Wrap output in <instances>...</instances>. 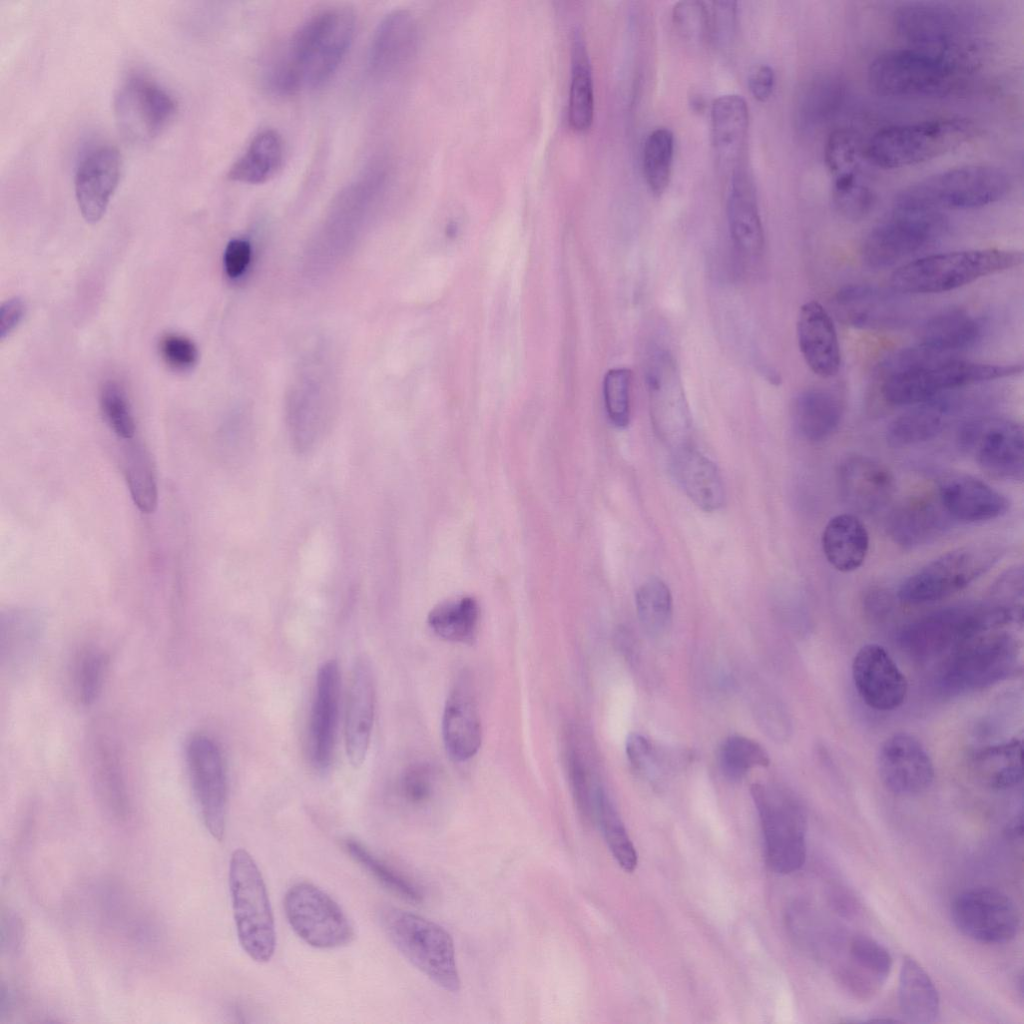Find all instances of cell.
Instances as JSON below:
<instances>
[{
  "mask_svg": "<svg viewBox=\"0 0 1024 1024\" xmlns=\"http://www.w3.org/2000/svg\"><path fill=\"white\" fill-rule=\"evenodd\" d=\"M355 20L347 8L331 7L307 19L295 31L269 72L279 94L325 84L337 71L354 36Z\"/></svg>",
  "mask_w": 1024,
  "mask_h": 1024,
  "instance_id": "obj_1",
  "label": "cell"
},
{
  "mask_svg": "<svg viewBox=\"0 0 1024 1024\" xmlns=\"http://www.w3.org/2000/svg\"><path fill=\"white\" fill-rule=\"evenodd\" d=\"M881 387L895 406L916 405L949 391L1020 374L1019 364H985L935 355L920 346L892 358Z\"/></svg>",
  "mask_w": 1024,
  "mask_h": 1024,
  "instance_id": "obj_2",
  "label": "cell"
},
{
  "mask_svg": "<svg viewBox=\"0 0 1024 1024\" xmlns=\"http://www.w3.org/2000/svg\"><path fill=\"white\" fill-rule=\"evenodd\" d=\"M1023 263L1017 250L987 248L925 256L896 269L890 278L895 291L911 294L947 292Z\"/></svg>",
  "mask_w": 1024,
  "mask_h": 1024,
  "instance_id": "obj_3",
  "label": "cell"
},
{
  "mask_svg": "<svg viewBox=\"0 0 1024 1024\" xmlns=\"http://www.w3.org/2000/svg\"><path fill=\"white\" fill-rule=\"evenodd\" d=\"M967 71L927 52L908 47L881 53L869 65L873 92L889 97H940L953 92Z\"/></svg>",
  "mask_w": 1024,
  "mask_h": 1024,
  "instance_id": "obj_4",
  "label": "cell"
},
{
  "mask_svg": "<svg viewBox=\"0 0 1024 1024\" xmlns=\"http://www.w3.org/2000/svg\"><path fill=\"white\" fill-rule=\"evenodd\" d=\"M381 923L395 948L415 968L442 989L459 991L454 942L442 926L395 907L381 911Z\"/></svg>",
  "mask_w": 1024,
  "mask_h": 1024,
  "instance_id": "obj_5",
  "label": "cell"
},
{
  "mask_svg": "<svg viewBox=\"0 0 1024 1024\" xmlns=\"http://www.w3.org/2000/svg\"><path fill=\"white\" fill-rule=\"evenodd\" d=\"M974 135L972 123L942 118L887 127L869 141L866 157L874 165L895 169L943 156Z\"/></svg>",
  "mask_w": 1024,
  "mask_h": 1024,
  "instance_id": "obj_6",
  "label": "cell"
},
{
  "mask_svg": "<svg viewBox=\"0 0 1024 1024\" xmlns=\"http://www.w3.org/2000/svg\"><path fill=\"white\" fill-rule=\"evenodd\" d=\"M229 890L242 949L254 961L268 962L276 947L273 912L261 871L245 849L238 848L231 855Z\"/></svg>",
  "mask_w": 1024,
  "mask_h": 1024,
  "instance_id": "obj_7",
  "label": "cell"
},
{
  "mask_svg": "<svg viewBox=\"0 0 1024 1024\" xmlns=\"http://www.w3.org/2000/svg\"><path fill=\"white\" fill-rule=\"evenodd\" d=\"M1008 174L994 166L969 165L919 180L900 191L897 205L938 210L972 209L1002 199L1010 190Z\"/></svg>",
  "mask_w": 1024,
  "mask_h": 1024,
  "instance_id": "obj_8",
  "label": "cell"
},
{
  "mask_svg": "<svg viewBox=\"0 0 1024 1024\" xmlns=\"http://www.w3.org/2000/svg\"><path fill=\"white\" fill-rule=\"evenodd\" d=\"M1012 619L989 603L946 608L908 624L900 633L903 650L919 661L944 658L972 637Z\"/></svg>",
  "mask_w": 1024,
  "mask_h": 1024,
  "instance_id": "obj_9",
  "label": "cell"
},
{
  "mask_svg": "<svg viewBox=\"0 0 1024 1024\" xmlns=\"http://www.w3.org/2000/svg\"><path fill=\"white\" fill-rule=\"evenodd\" d=\"M895 27L909 47L949 61L968 71L976 42L966 18L941 3H910L897 10Z\"/></svg>",
  "mask_w": 1024,
  "mask_h": 1024,
  "instance_id": "obj_10",
  "label": "cell"
},
{
  "mask_svg": "<svg viewBox=\"0 0 1024 1024\" xmlns=\"http://www.w3.org/2000/svg\"><path fill=\"white\" fill-rule=\"evenodd\" d=\"M751 795L768 865L779 874L797 871L806 858L807 818L802 805L787 791L761 783L751 786Z\"/></svg>",
  "mask_w": 1024,
  "mask_h": 1024,
  "instance_id": "obj_11",
  "label": "cell"
},
{
  "mask_svg": "<svg viewBox=\"0 0 1024 1024\" xmlns=\"http://www.w3.org/2000/svg\"><path fill=\"white\" fill-rule=\"evenodd\" d=\"M1002 550L992 543L969 544L937 557L911 574L897 596L906 604H925L954 595L985 574Z\"/></svg>",
  "mask_w": 1024,
  "mask_h": 1024,
  "instance_id": "obj_12",
  "label": "cell"
},
{
  "mask_svg": "<svg viewBox=\"0 0 1024 1024\" xmlns=\"http://www.w3.org/2000/svg\"><path fill=\"white\" fill-rule=\"evenodd\" d=\"M1019 657L1015 638L987 631L967 640L942 659L938 684L947 693L990 686L1009 676Z\"/></svg>",
  "mask_w": 1024,
  "mask_h": 1024,
  "instance_id": "obj_13",
  "label": "cell"
},
{
  "mask_svg": "<svg viewBox=\"0 0 1024 1024\" xmlns=\"http://www.w3.org/2000/svg\"><path fill=\"white\" fill-rule=\"evenodd\" d=\"M947 227L938 210L894 204L891 215L865 237L861 255L874 269L889 267L940 237Z\"/></svg>",
  "mask_w": 1024,
  "mask_h": 1024,
  "instance_id": "obj_14",
  "label": "cell"
},
{
  "mask_svg": "<svg viewBox=\"0 0 1024 1024\" xmlns=\"http://www.w3.org/2000/svg\"><path fill=\"white\" fill-rule=\"evenodd\" d=\"M957 442L990 476L1023 480L1024 435L1018 422L995 416L974 418L960 426Z\"/></svg>",
  "mask_w": 1024,
  "mask_h": 1024,
  "instance_id": "obj_15",
  "label": "cell"
},
{
  "mask_svg": "<svg viewBox=\"0 0 1024 1024\" xmlns=\"http://www.w3.org/2000/svg\"><path fill=\"white\" fill-rule=\"evenodd\" d=\"M283 908L291 929L312 947L335 949L348 945L354 938L353 925L341 906L310 882L289 887Z\"/></svg>",
  "mask_w": 1024,
  "mask_h": 1024,
  "instance_id": "obj_16",
  "label": "cell"
},
{
  "mask_svg": "<svg viewBox=\"0 0 1024 1024\" xmlns=\"http://www.w3.org/2000/svg\"><path fill=\"white\" fill-rule=\"evenodd\" d=\"M651 421L658 438L671 451L690 445L692 420L673 357L654 351L646 372Z\"/></svg>",
  "mask_w": 1024,
  "mask_h": 1024,
  "instance_id": "obj_17",
  "label": "cell"
},
{
  "mask_svg": "<svg viewBox=\"0 0 1024 1024\" xmlns=\"http://www.w3.org/2000/svg\"><path fill=\"white\" fill-rule=\"evenodd\" d=\"M175 112L173 97L143 75L128 77L115 94L114 114L118 128L132 143L153 141L166 129Z\"/></svg>",
  "mask_w": 1024,
  "mask_h": 1024,
  "instance_id": "obj_18",
  "label": "cell"
},
{
  "mask_svg": "<svg viewBox=\"0 0 1024 1024\" xmlns=\"http://www.w3.org/2000/svg\"><path fill=\"white\" fill-rule=\"evenodd\" d=\"M185 755L202 821L211 836L221 841L227 814V779L221 751L212 738L197 734L187 741Z\"/></svg>",
  "mask_w": 1024,
  "mask_h": 1024,
  "instance_id": "obj_19",
  "label": "cell"
},
{
  "mask_svg": "<svg viewBox=\"0 0 1024 1024\" xmlns=\"http://www.w3.org/2000/svg\"><path fill=\"white\" fill-rule=\"evenodd\" d=\"M951 913L956 927L981 943L1008 942L1015 937L1020 924L1015 903L992 888L964 891L954 900Z\"/></svg>",
  "mask_w": 1024,
  "mask_h": 1024,
  "instance_id": "obj_20",
  "label": "cell"
},
{
  "mask_svg": "<svg viewBox=\"0 0 1024 1024\" xmlns=\"http://www.w3.org/2000/svg\"><path fill=\"white\" fill-rule=\"evenodd\" d=\"M852 678L859 696L872 709L891 711L906 699L905 675L878 644H867L857 651L852 662Z\"/></svg>",
  "mask_w": 1024,
  "mask_h": 1024,
  "instance_id": "obj_21",
  "label": "cell"
},
{
  "mask_svg": "<svg viewBox=\"0 0 1024 1024\" xmlns=\"http://www.w3.org/2000/svg\"><path fill=\"white\" fill-rule=\"evenodd\" d=\"M877 767L884 786L898 795L921 793L934 779V766L927 750L907 733H896L883 742Z\"/></svg>",
  "mask_w": 1024,
  "mask_h": 1024,
  "instance_id": "obj_22",
  "label": "cell"
},
{
  "mask_svg": "<svg viewBox=\"0 0 1024 1024\" xmlns=\"http://www.w3.org/2000/svg\"><path fill=\"white\" fill-rule=\"evenodd\" d=\"M836 480L843 502L854 511L874 513L892 499L895 478L880 461L865 455H850L838 465Z\"/></svg>",
  "mask_w": 1024,
  "mask_h": 1024,
  "instance_id": "obj_23",
  "label": "cell"
},
{
  "mask_svg": "<svg viewBox=\"0 0 1024 1024\" xmlns=\"http://www.w3.org/2000/svg\"><path fill=\"white\" fill-rule=\"evenodd\" d=\"M121 168V155L110 145L93 147L79 160L74 178L75 196L87 222L96 223L104 215L118 186Z\"/></svg>",
  "mask_w": 1024,
  "mask_h": 1024,
  "instance_id": "obj_24",
  "label": "cell"
},
{
  "mask_svg": "<svg viewBox=\"0 0 1024 1024\" xmlns=\"http://www.w3.org/2000/svg\"><path fill=\"white\" fill-rule=\"evenodd\" d=\"M938 501L953 521L967 523L996 519L1010 506L1005 495L965 473H950L940 479Z\"/></svg>",
  "mask_w": 1024,
  "mask_h": 1024,
  "instance_id": "obj_25",
  "label": "cell"
},
{
  "mask_svg": "<svg viewBox=\"0 0 1024 1024\" xmlns=\"http://www.w3.org/2000/svg\"><path fill=\"white\" fill-rule=\"evenodd\" d=\"M375 710V685L371 663L366 656L355 660L347 696L345 749L354 768L365 761Z\"/></svg>",
  "mask_w": 1024,
  "mask_h": 1024,
  "instance_id": "obj_26",
  "label": "cell"
},
{
  "mask_svg": "<svg viewBox=\"0 0 1024 1024\" xmlns=\"http://www.w3.org/2000/svg\"><path fill=\"white\" fill-rule=\"evenodd\" d=\"M340 674L335 660L319 667L312 703L309 746L313 765L320 770L329 767L335 746L339 711Z\"/></svg>",
  "mask_w": 1024,
  "mask_h": 1024,
  "instance_id": "obj_27",
  "label": "cell"
},
{
  "mask_svg": "<svg viewBox=\"0 0 1024 1024\" xmlns=\"http://www.w3.org/2000/svg\"><path fill=\"white\" fill-rule=\"evenodd\" d=\"M797 340L800 352L813 373L823 378L838 373L841 354L837 331L829 313L817 301L801 306Z\"/></svg>",
  "mask_w": 1024,
  "mask_h": 1024,
  "instance_id": "obj_28",
  "label": "cell"
},
{
  "mask_svg": "<svg viewBox=\"0 0 1024 1024\" xmlns=\"http://www.w3.org/2000/svg\"><path fill=\"white\" fill-rule=\"evenodd\" d=\"M951 521L938 500L911 498L891 511L886 528L895 544L914 549L941 537L950 528Z\"/></svg>",
  "mask_w": 1024,
  "mask_h": 1024,
  "instance_id": "obj_29",
  "label": "cell"
},
{
  "mask_svg": "<svg viewBox=\"0 0 1024 1024\" xmlns=\"http://www.w3.org/2000/svg\"><path fill=\"white\" fill-rule=\"evenodd\" d=\"M442 739L449 757L457 762L472 758L482 741L480 714L475 697L465 684H457L446 700Z\"/></svg>",
  "mask_w": 1024,
  "mask_h": 1024,
  "instance_id": "obj_30",
  "label": "cell"
},
{
  "mask_svg": "<svg viewBox=\"0 0 1024 1024\" xmlns=\"http://www.w3.org/2000/svg\"><path fill=\"white\" fill-rule=\"evenodd\" d=\"M726 213L735 249L745 259H756L763 250V227L755 190L741 168L733 172Z\"/></svg>",
  "mask_w": 1024,
  "mask_h": 1024,
  "instance_id": "obj_31",
  "label": "cell"
},
{
  "mask_svg": "<svg viewBox=\"0 0 1024 1024\" xmlns=\"http://www.w3.org/2000/svg\"><path fill=\"white\" fill-rule=\"evenodd\" d=\"M671 470L684 493L706 512L719 510L725 489L719 469L690 445L672 452Z\"/></svg>",
  "mask_w": 1024,
  "mask_h": 1024,
  "instance_id": "obj_32",
  "label": "cell"
},
{
  "mask_svg": "<svg viewBox=\"0 0 1024 1024\" xmlns=\"http://www.w3.org/2000/svg\"><path fill=\"white\" fill-rule=\"evenodd\" d=\"M836 312L845 322L861 328H888L904 319V306L897 298L867 285H850L838 291Z\"/></svg>",
  "mask_w": 1024,
  "mask_h": 1024,
  "instance_id": "obj_33",
  "label": "cell"
},
{
  "mask_svg": "<svg viewBox=\"0 0 1024 1024\" xmlns=\"http://www.w3.org/2000/svg\"><path fill=\"white\" fill-rule=\"evenodd\" d=\"M958 405L957 399L948 393L913 405L890 423L889 443L903 447L936 438L955 416Z\"/></svg>",
  "mask_w": 1024,
  "mask_h": 1024,
  "instance_id": "obj_34",
  "label": "cell"
},
{
  "mask_svg": "<svg viewBox=\"0 0 1024 1024\" xmlns=\"http://www.w3.org/2000/svg\"><path fill=\"white\" fill-rule=\"evenodd\" d=\"M415 34V23L410 14L405 11L388 14L372 40L369 54L372 74L384 78L401 68L413 53Z\"/></svg>",
  "mask_w": 1024,
  "mask_h": 1024,
  "instance_id": "obj_35",
  "label": "cell"
},
{
  "mask_svg": "<svg viewBox=\"0 0 1024 1024\" xmlns=\"http://www.w3.org/2000/svg\"><path fill=\"white\" fill-rule=\"evenodd\" d=\"M748 125L749 112L744 98L729 94L714 100L711 107L712 144L718 161L724 167L736 168L738 165L744 151Z\"/></svg>",
  "mask_w": 1024,
  "mask_h": 1024,
  "instance_id": "obj_36",
  "label": "cell"
},
{
  "mask_svg": "<svg viewBox=\"0 0 1024 1024\" xmlns=\"http://www.w3.org/2000/svg\"><path fill=\"white\" fill-rule=\"evenodd\" d=\"M848 963L839 968V978L857 996L867 997L887 979L892 957L877 941L855 936L849 944Z\"/></svg>",
  "mask_w": 1024,
  "mask_h": 1024,
  "instance_id": "obj_37",
  "label": "cell"
},
{
  "mask_svg": "<svg viewBox=\"0 0 1024 1024\" xmlns=\"http://www.w3.org/2000/svg\"><path fill=\"white\" fill-rule=\"evenodd\" d=\"M821 544L831 566L841 572H851L858 569L866 559L869 534L857 516L838 514L824 527Z\"/></svg>",
  "mask_w": 1024,
  "mask_h": 1024,
  "instance_id": "obj_38",
  "label": "cell"
},
{
  "mask_svg": "<svg viewBox=\"0 0 1024 1024\" xmlns=\"http://www.w3.org/2000/svg\"><path fill=\"white\" fill-rule=\"evenodd\" d=\"M844 404L838 393L811 388L799 393L792 405V417L798 433L808 441L828 438L839 426Z\"/></svg>",
  "mask_w": 1024,
  "mask_h": 1024,
  "instance_id": "obj_39",
  "label": "cell"
},
{
  "mask_svg": "<svg viewBox=\"0 0 1024 1024\" xmlns=\"http://www.w3.org/2000/svg\"><path fill=\"white\" fill-rule=\"evenodd\" d=\"M979 335L980 325L972 316L960 309H950L932 316L923 324L918 346L947 357L971 346Z\"/></svg>",
  "mask_w": 1024,
  "mask_h": 1024,
  "instance_id": "obj_40",
  "label": "cell"
},
{
  "mask_svg": "<svg viewBox=\"0 0 1024 1024\" xmlns=\"http://www.w3.org/2000/svg\"><path fill=\"white\" fill-rule=\"evenodd\" d=\"M898 998L908 1021L925 1024L937 1020L940 1012L937 990L926 971L911 957L903 959Z\"/></svg>",
  "mask_w": 1024,
  "mask_h": 1024,
  "instance_id": "obj_41",
  "label": "cell"
},
{
  "mask_svg": "<svg viewBox=\"0 0 1024 1024\" xmlns=\"http://www.w3.org/2000/svg\"><path fill=\"white\" fill-rule=\"evenodd\" d=\"M283 154L280 135L272 129L263 130L231 166L228 178L245 184L264 183L281 167Z\"/></svg>",
  "mask_w": 1024,
  "mask_h": 1024,
  "instance_id": "obj_42",
  "label": "cell"
},
{
  "mask_svg": "<svg viewBox=\"0 0 1024 1024\" xmlns=\"http://www.w3.org/2000/svg\"><path fill=\"white\" fill-rule=\"evenodd\" d=\"M479 620V604L471 596L443 601L433 607L427 617L428 626L436 636L462 644L474 641Z\"/></svg>",
  "mask_w": 1024,
  "mask_h": 1024,
  "instance_id": "obj_43",
  "label": "cell"
},
{
  "mask_svg": "<svg viewBox=\"0 0 1024 1024\" xmlns=\"http://www.w3.org/2000/svg\"><path fill=\"white\" fill-rule=\"evenodd\" d=\"M594 117V89L590 60L584 38L576 30L572 43V68L568 100V120L575 130L590 127Z\"/></svg>",
  "mask_w": 1024,
  "mask_h": 1024,
  "instance_id": "obj_44",
  "label": "cell"
},
{
  "mask_svg": "<svg viewBox=\"0 0 1024 1024\" xmlns=\"http://www.w3.org/2000/svg\"><path fill=\"white\" fill-rule=\"evenodd\" d=\"M974 772L984 785L1008 789L1022 781V745L1018 739L987 747L973 759Z\"/></svg>",
  "mask_w": 1024,
  "mask_h": 1024,
  "instance_id": "obj_45",
  "label": "cell"
},
{
  "mask_svg": "<svg viewBox=\"0 0 1024 1024\" xmlns=\"http://www.w3.org/2000/svg\"><path fill=\"white\" fill-rule=\"evenodd\" d=\"M833 179L832 202L847 220L864 218L872 209L875 194L868 183L863 162L830 173Z\"/></svg>",
  "mask_w": 1024,
  "mask_h": 1024,
  "instance_id": "obj_46",
  "label": "cell"
},
{
  "mask_svg": "<svg viewBox=\"0 0 1024 1024\" xmlns=\"http://www.w3.org/2000/svg\"><path fill=\"white\" fill-rule=\"evenodd\" d=\"M593 810L618 865L626 872H633L638 864L637 851L614 804L600 787L595 790Z\"/></svg>",
  "mask_w": 1024,
  "mask_h": 1024,
  "instance_id": "obj_47",
  "label": "cell"
},
{
  "mask_svg": "<svg viewBox=\"0 0 1024 1024\" xmlns=\"http://www.w3.org/2000/svg\"><path fill=\"white\" fill-rule=\"evenodd\" d=\"M124 473L131 497L143 513H152L157 506V484L153 465L140 443H130L124 450Z\"/></svg>",
  "mask_w": 1024,
  "mask_h": 1024,
  "instance_id": "obj_48",
  "label": "cell"
},
{
  "mask_svg": "<svg viewBox=\"0 0 1024 1024\" xmlns=\"http://www.w3.org/2000/svg\"><path fill=\"white\" fill-rule=\"evenodd\" d=\"M636 611L642 628L651 636H659L669 627L673 600L669 587L659 578L645 581L637 590Z\"/></svg>",
  "mask_w": 1024,
  "mask_h": 1024,
  "instance_id": "obj_49",
  "label": "cell"
},
{
  "mask_svg": "<svg viewBox=\"0 0 1024 1024\" xmlns=\"http://www.w3.org/2000/svg\"><path fill=\"white\" fill-rule=\"evenodd\" d=\"M674 154L673 133L664 127L653 130L645 140L642 167L650 191L660 196L668 187Z\"/></svg>",
  "mask_w": 1024,
  "mask_h": 1024,
  "instance_id": "obj_50",
  "label": "cell"
},
{
  "mask_svg": "<svg viewBox=\"0 0 1024 1024\" xmlns=\"http://www.w3.org/2000/svg\"><path fill=\"white\" fill-rule=\"evenodd\" d=\"M343 845L350 857L383 886L409 901L422 900L423 894L417 885L375 856L362 843L349 838Z\"/></svg>",
  "mask_w": 1024,
  "mask_h": 1024,
  "instance_id": "obj_51",
  "label": "cell"
},
{
  "mask_svg": "<svg viewBox=\"0 0 1024 1024\" xmlns=\"http://www.w3.org/2000/svg\"><path fill=\"white\" fill-rule=\"evenodd\" d=\"M719 763L728 779L740 780L750 769L768 766L770 759L758 742L744 736H730L720 747Z\"/></svg>",
  "mask_w": 1024,
  "mask_h": 1024,
  "instance_id": "obj_52",
  "label": "cell"
},
{
  "mask_svg": "<svg viewBox=\"0 0 1024 1024\" xmlns=\"http://www.w3.org/2000/svg\"><path fill=\"white\" fill-rule=\"evenodd\" d=\"M105 667L106 660L98 649H84L76 657L72 669V690L83 705H90L98 697Z\"/></svg>",
  "mask_w": 1024,
  "mask_h": 1024,
  "instance_id": "obj_53",
  "label": "cell"
},
{
  "mask_svg": "<svg viewBox=\"0 0 1024 1024\" xmlns=\"http://www.w3.org/2000/svg\"><path fill=\"white\" fill-rule=\"evenodd\" d=\"M632 373L627 368H613L607 371L603 380L605 409L611 423L625 428L630 421V392Z\"/></svg>",
  "mask_w": 1024,
  "mask_h": 1024,
  "instance_id": "obj_54",
  "label": "cell"
},
{
  "mask_svg": "<svg viewBox=\"0 0 1024 1024\" xmlns=\"http://www.w3.org/2000/svg\"><path fill=\"white\" fill-rule=\"evenodd\" d=\"M100 404L106 421L121 439L130 440L135 435V421L123 389L114 381L103 384Z\"/></svg>",
  "mask_w": 1024,
  "mask_h": 1024,
  "instance_id": "obj_55",
  "label": "cell"
},
{
  "mask_svg": "<svg viewBox=\"0 0 1024 1024\" xmlns=\"http://www.w3.org/2000/svg\"><path fill=\"white\" fill-rule=\"evenodd\" d=\"M672 18L677 31L688 40L702 41L710 33V10L704 2H678Z\"/></svg>",
  "mask_w": 1024,
  "mask_h": 1024,
  "instance_id": "obj_56",
  "label": "cell"
},
{
  "mask_svg": "<svg viewBox=\"0 0 1024 1024\" xmlns=\"http://www.w3.org/2000/svg\"><path fill=\"white\" fill-rule=\"evenodd\" d=\"M1023 576L1022 566L1011 567L1002 573L992 586L990 603L1014 617L1022 607Z\"/></svg>",
  "mask_w": 1024,
  "mask_h": 1024,
  "instance_id": "obj_57",
  "label": "cell"
},
{
  "mask_svg": "<svg viewBox=\"0 0 1024 1024\" xmlns=\"http://www.w3.org/2000/svg\"><path fill=\"white\" fill-rule=\"evenodd\" d=\"M434 790V774L427 765H413L405 770L400 780V793L410 804L426 802Z\"/></svg>",
  "mask_w": 1024,
  "mask_h": 1024,
  "instance_id": "obj_58",
  "label": "cell"
},
{
  "mask_svg": "<svg viewBox=\"0 0 1024 1024\" xmlns=\"http://www.w3.org/2000/svg\"><path fill=\"white\" fill-rule=\"evenodd\" d=\"M160 353L164 361L176 370L191 368L198 358L195 344L178 334H167L161 339Z\"/></svg>",
  "mask_w": 1024,
  "mask_h": 1024,
  "instance_id": "obj_59",
  "label": "cell"
},
{
  "mask_svg": "<svg viewBox=\"0 0 1024 1024\" xmlns=\"http://www.w3.org/2000/svg\"><path fill=\"white\" fill-rule=\"evenodd\" d=\"M626 754L631 765L642 773H650L657 764L658 755L652 743L640 734L628 736Z\"/></svg>",
  "mask_w": 1024,
  "mask_h": 1024,
  "instance_id": "obj_60",
  "label": "cell"
},
{
  "mask_svg": "<svg viewBox=\"0 0 1024 1024\" xmlns=\"http://www.w3.org/2000/svg\"><path fill=\"white\" fill-rule=\"evenodd\" d=\"M251 258V246L250 244L242 239H234L230 241L225 249L224 253V267L226 274L230 278H237L241 276Z\"/></svg>",
  "mask_w": 1024,
  "mask_h": 1024,
  "instance_id": "obj_61",
  "label": "cell"
},
{
  "mask_svg": "<svg viewBox=\"0 0 1024 1024\" xmlns=\"http://www.w3.org/2000/svg\"><path fill=\"white\" fill-rule=\"evenodd\" d=\"M774 85L775 74L768 65L755 67L748 77L749 90L752 96L760 102H765L771 97Z\"/></svg>",
  "mask_w": 1024,
  "mask_h": 1024,
  "instance_id": "obj_62",
  "label": "cell"
},
{
  "mask_svg": "<svg viewBox=\"0 0 1024 1024\" xmlns=\"http://www.w3.org/2000/svg\"><path fill=\"white\" fill-rule=\"evenodd\" d=\"M25 303L18 297L5 301L0 308V338L4 340L21 322Z\"/></svg>",
  "mask_w": 1024,
  "mask_h": 1024,
  "instance_id": "obj_63",
  "label": "cell"
},
{
  "mask_svg": "<svg viewBox=\"0 0 1024 1024\" xmlns=\"http://www.w3.org/2000/svg\"><path fill=\"white\" fill-rule=\"evenodd\" d=\"M864 605L870 614L881 617L889 612L891 598L889 594L881 589H872L866 594Z\"/></svg>",
  "mask_w": 1024,
  "mask_h": 1024,
  "instance_id": "obj_64",
  "label": "cell"
}]
</instances>
